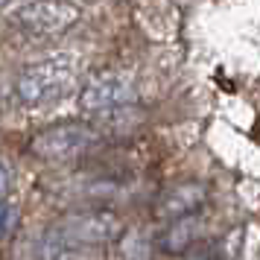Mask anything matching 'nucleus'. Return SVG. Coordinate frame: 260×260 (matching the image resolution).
I'll return each instance as SVG.
<instances>
[{"label":"nucleus","instance_id":"f257e3e1","mask_svg":"<svg viewBox=\"0 0 260 260\" xmlns=\"http://www.w3.org/2000/svg\"><path fill=\"white\" fill-rule=\"evenodd\" d=\"M79 61L71 53H53L47 59L36 61L21 71L18 82H15V96L24 108H41L71 94L73 82H76V68Z\"/></svg>","mask_w":260,"mask_h":260},{"label":"nucleus","instance_id":"f03ea898","mask_svg":"<svg viewBox=\"0 0 260 260\" xmlns=\"http://www.w3.org/2000/svg\"><path fill=\"white\" fill-rule=\"evenodd\" d=\"M123 234V222L117 213L111 211H79L71 213L59 222V228L53 231V240L59 243V248L71 246H106L111 240H117Z\"/></svg>","mask_w":260,"mask_h":260},{"label":"nucleus","instance_id":"7ed1b4c3","mask_svg":"<svg viewBox=\"0 0 260 260\" xmlns=\"http://www.w3.org/2000/svg\"><path fill=\"white\" fill-rule=\"evenodd\" d=\"M96 143V129L88 123H56L50 129L38 132L29 141V152L36 155L38 161L47 164H59V161H71L79 158L85 149H91Z\"/></svg>","mask_w":260,"mask_h":260},{"label":"nucleus","instance_id":"20e7f679","mask_svg":"<svg viewBox=\"0 0 260 260\" xmlns=\"http://www.w3.org/2000/svg\"><path fill=\"white\" fill-rule=\"evenodd\" d=\"M79 15H82V9L76 0H32L15 12V21L29 36L53 38L68 32L79 21Z\"/></svg>","mask_w":260,"mask_h":260},{"label":"nucleus","instance_id":"39448f33","mask_svg":"<svg viewBox=\"0 0 260 260\" xmlns=\"http://www.w3.org/2000/svg\"><path fill=\"white\" fill-rule=\"evenodd\" d=\"M132 100H135L132 79L123 76V73H114V71L91 76L82 85V91H79V106L88 114H111V111L126 108Z\"/></svg>","mask_w":260,"mask_h":260},{"label":"nucleus","instance_id":"423d86ee","mask_svg":"<svg viewBox=\"0 0 260 260\" xmlns=\"http://www.w3.org/2000/svg\"><path fill=\"white\" fill-rule=\"evenodd\" d=\"M205 199H208V190L202 184H178V187H170L161 196L155 211H158L161 219L176 222V219H184V216H196V211L205 205Z\"/></svg>","mask_w":260,"mask_h":260},{"label":"nucleus","instance_id":"0eeeda50","mask_svg":"<svg viewBox=\"0 0 260 260\" xmlns=\"http://www.w3.org/2000/svg\"><path fill=\"white\" fill-rule=\"evenodd\" d=\"M199 231H202V225H199L196 216L176 219V222L167 225V231L161 234L158 246H161V251H167V254H184V251L199 240Z\"/></svg>","mask_w":260,"mask_h":260},{"label":"nucleus","instance_id":"6e6552de","mask_svg":"<svg viewBox=\"0 0 260 260\" xmlns=\"http://www.w3.org/2000/svg\"><path fill=\"white\" fill-rule=\"evenodd\" d=\"M123 251H126V260H149V254H152V243H149L146 237L135 234V237H129V240L123 243Z\"/></svg>","mask_w":260,"mask_h":260},{"label":"nucleus","instance_id":"1a4fd4ad","mask_svg":"<svg viewBox=\"0 0 260 260\" xmlns=\"http://www.w3.org/2000/svg\"><path fill=\"white\" fill-rule=\"evenodd\" d=\"M9 225H12V211H9L6 199H0V237L9 231Z\"/></svg>","mask_w":260,"mask_h":260},{"label":"nucleus","instance_id":"9d476101","mask_svg":"<svg viewBox=\"0 0 260 260\" xmlns=\"http://www.w3.org/2000/svg\"><path fill=\"white\" fill-rule=\"evenodd\" d=\"M6 193H9V173L0 164V199H6Z\"/></svg>","mask_w":260,"mask_h":260},{"label":"nucleus","instance_id":"9b49d317","mask_svg":"<svg viewBox=\"0 0 260 260\" xmlns=\"http://www.w3.org/2000/svg\"><path fill=\"white\" fill-rule=\"evenodd\" d=\"M3 3H6V0H0V9H3Z\"/></svg>","mask_w":260,"mask_h":260}]
</instances>
